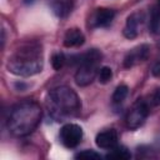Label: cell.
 <instances>
[{"label": "cell", "instance_id": "cell-13", "mask_svg": "<svg viewBox=\"0 0 160 160\" xmlns=\"http://www.w3.org/2000/svg\"><path fill=\"white\" fill-rule=\"evenodd\" d=\"M106 159H116V160H128L131 158L130 151L128 150V148L122 146V145H116L115 148L110 149V152H108L105 155Z\"/></svg>", "mask_w": 160, "mask_h": 160}, {"label": "cell", "instance_id": "cell-6", "mask_svg": "<svg viewBox=\"0 0 160 160\" xmlns=\"http://www.w3.org/2000/svg\"><path fill=\"white\" fill-rule=\"evenodd\" d=\"M82 135H84V132H82L81 126H79L78 124H72V122L65 124L60 129V132H59L60 141L68 149L76 148L81 142Z\"/></svg>", "mask_w": 160, "mask_h": 160}, {"label": "cell", "instance_id": "cell-9", "mask_svg": "<svg viewBox=\"0 0 160 160\" xmlns=\"http://www.w3.org/2000/svg\"><path fill=\"white\" fill-rule=\"evenodd\" d=\"M118 131L115 129H108L104 131H100L95 138V144L100 149L110 150L118 145Z\"/></svg>", "mask_w": 160, "mask_h": 160}, {"label": "cell", "instance_id": "cell-20", "mask_svg": "<svg viewBox=\"0 0 160 160\" xmlns=\"http://www.w3.org/2000/svg\"><path fill=\"white\" fill-rule=\"evenodd\" d=\"M151 74H152V76H160V58L154 62V65L151 68Z\"/></svg>", "mask_w": 160, "mask_h": 160}, {"label": "cell", "instance_id": "cell-3", "mask_svg": "<svg viewBox=\"0 0 160 160\" xmlns=\"http://www.w3.org/2000/svg\"><path fill=\"white\" fill-rule=\"evenodd\" d=\"M46 106L51 118L56 121H65L76 118L81 111V101L78 94L69 86L61 85L49 91Z\"/></svg>", "mask_w": 160, "mask_h": 160}, {"label": "cell", "instance_id": "cell-21", "mask_svg": "<svg viewBox=\"0 0 160 160\" xmlns=\"http://www.w3.org/2000/svg\"><path fill=\"white\" fill-rule=\"evenodd\" d=\"M15 88H16L18 90L22 91V90H25V89L28 88V84H24V82H21V81H20V82L18 81V82H15Z\"/></svg>", "mask_w": 160, "mask_h": 160}, {"label": "cell", "instance_id": "cell-16", "mask_svg": "<svg viewBox=\"0 0 160 160\" xmlns=\"http://www.w3.org/2000/svg\"><path fill=\"white\" fill-rule=\"evenodd\" d=\"M112 78V70L109 66H102L100 68L98 72V80L100 84H108Z\"/></svg>", "mask_w": 160, "mask_h": 160}, {"label": "cell", "instance_id": "cell-24", "mask_svg": "<svg viewBox=\"0 0 160 160\" xmlns=\"http://www.w3.org/2000/svg\"><path fill=\"white\" fill-rule=\"evenodd\" d=\"M158 5H159V6H160V0H158Z\"/></svg>", "mask_w": 160, "mask_h": 160}, {"label": "cell", "instance_id": "cell-1", "mask_svg": "<svg viewBox=\"0 0 160 160\" xmlns=\"http://www.w3.org/2000/svg\"><path fill=\"white\" fill-rule=\"evenodd\" d=\"M42 110L34 100H22L14 105L6 119V128L12 136L30 135L40 124Z\"/></svg>", "mask_w": 160, "mask_h": 160}, {"label": "cell", "instance_id": "cell-19", "mask_svg": "<svg viewBox=\"0 0 160 160\" xmlns=\"http://www.w3.org/2000/svg\"><path fill=\"white\" fill-rule=\"evenodd\" d=\"M150 102H151L154 106L160 105V88H156L155 91L151 94V96H150Z\"/></svg>", "mask_w": 160, "mask_h": 160}, {"label": "cell", "instance_id": "cell-22", "mask_svg": "<svg viewBox=\"0 0 160 160\" xmlns=\"http://www.w3.org/2000/svg\"><path fill=\"white\" fill-rule=\"evenodd\" d=\"M4 44H5V30L2 29L1 30V48H4Z\"/></svg>", "mask_w": 160, "mask_h": 160}, {"label": "cell", "instance_id": "cell-5", "mask_svg": "<svg viewBox=\"0 0 160 160\" xmlns=\"http://www.w3.org/2000/svg\"><path fill=\"white\" fill-rule=\"evenodd\" d=\"M149 102L144 99H138L132 106L129 109L128 114H126V126L130 130H136L139 129L146 120V118L149 116Z\"/></svg>", "mask_w": 160, "mask_h": 160}, {"label": "cell", "instance_id": "cell-4", "mask_svg": "<svg viewBox=\"0 0 160 160\" xmlns=\"http://www.w3.org/2000/svg\"><path fill=\"white\" fill-rule=\"evenodd\" d=\"M102 59V54L98 49H90L82 54L70 55L69 64L78 65V71L75 72V82L79 86L90 85L99 72V62Z\"/></svg>", "mask_w": 160, "mask_h": 160}, {"label": "cell", "instance_id": "cell-11", "mask_svg": "<svg viewBox=\"0 0 160 160\" xmlns=\"http://www.w3.org/2000/svg\"><path fill=\"white\" fill-rule=\"evenodd\" d=\"M62 42L65 48H79L85 42V36L80 29L71 28L65 32Z\"/></svg>", "mask_w": 160, "mask_h": 160}, {"label": "cell", "instance_id": "cell-23", "mask_svg": "<svg viewBox=\"0 0 160 160\" xmlns=\"http://www.w3.org/2000/svg\"><path fill=\"white\" fill-rule=\"evenodd\" d=\"M22 2H24L25 5H30V4H34L35 0H22Z\"/></svg>", "mask_w": 160, "mask_h": 160}, {"label": "cell", "instance_id": "cell-8", "mask_svg": "<svg viewBox=\"0 0 160 160\" xmlns=\"http://www.w3.org/2000/svg\"><path fill=\"white\" fill-rule=\"evenodd\" d=\"M115 18V10L109 8H98L91 15L92 28H105L111 24Z\"/></svg>", "mask_w": 160, "mask_h": 160}, {"label": "cell", "instance_id": "cell-14", "mask_svg": "<svg viewBox=\"0 0 160 160\" xmlns=\"http://www.w3.org/2000/svg\"><path fill=\"white\" fill-rule=\"evenodd\" d=\"M149 29L152 34L160 32V6L155 5L151 10L150 21H149Z\"/></svg>", "mask_w": 160, "mask_h": 160}, {"label": "cell", "instance_id": "cell-15", "mask_svg": "<svg viewBox=\"0 0 160 160\" xmlns=\"http://www.w3.org/2000/svg\"><path fill=\"white\" fill-rule=\"evenodd\" d=\"M128 94H129V88H128V85L121 84V85L116 86V89L114 90L112 96H111V100H112L114 104H120V102H122V101L126 99Z\"/></svg>", "mask_w": 160, "mask_h": 160}, {"label": "cell", "instance_id": "cell-10", "mask_svg": "<svg viewBox=\"0 0 160 160\" xmlns=\"http://www.w3.org/2000/svg\"><path fill=\"white\" fill-rule=\"evenodd\" d=\"M142 19H144V15L141 12H132L128 16L126 19V22H125V26H124V30H122V34L126 39H135L139 34V26L141 25L142 22Z\"/></svg>", "mask_w": 160, "mask_h": 160}, {"label": "cell", "instance_id": "cell-2", "mask_svg": "<svg viewBox=\"0 0 160 160\" xmlns=\"http://www.w3.org/2000/svg\"><path fill=\"white\" fill-rule=\"evenodd\" d=\"M42 65V50L41 45L38 42L22 44L12 52L6 62L9 72L22 78L41 72Z\"/></svg>", "mask_w": 160, "mask_h": 160}, {"label": "cell", "instance_id": "cell-12", "mask_svg": "<svg viewBox=\"0 0 160 160\" xmlns=\"http://www.w3.org/2000/svg\"><path fill=\"white\" fill-rule=\"evenodd\" d=\"M49 4L54 11V14L59 18H65L70 14L72 9L71 0H49Z\"/></svg>", "mask_w": 160, "mask_h": 160}, {"label": "cell", "instance_id": "cell-17", "mask_svg": "<svg viewBox=\"0 0 160 160\" xmlns=\"http://www.w3.org/2000/svg\"><path fill=\"white\" fill-rule=\"evenodd\" d=\"M66 62V56L62 54V52H55L52 56H51V65H52V69L54 70H60Z\"/></svg>", "mask_w": 160, "mask_h": 160}, {"label": "cell", "instance_id": "cell-7", "mask_svg": "<svg viewBox=\"0 0 160 160\" xmlns=\"http://www.w3.org/2000/svg\"><path fill=\"white\" fill-rule=\"evenodd\" d=\"M150 55V45L141 44L134 49H131L124 58V68L130 69L142 61H145Z\"/></svg>", "mask_w": 160, "mask_h": 160}, {"label": "cell", "instance_id": "cell-18", "mask_svg": "<svg viewBox=\"0 0 160 160\" xmlns=\"http://www.w3.org/2000/svg\"><path fill=\"white\" fill-rule=\"evenodd\" d=\"M75 159H100L101 158V155L99 154V152H96V151H94V150H82V151H79L78 154H75V156H74Z\"/></svg>", "mask_w": 160, "mask_h": 160}]
</instances>
